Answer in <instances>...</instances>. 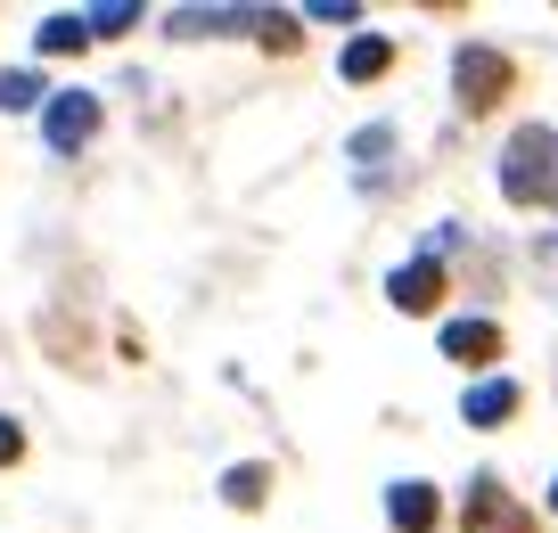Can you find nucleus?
I'll return each mask as SVG.
<instances>
[{
    "label": "nucleus",
    "instance_id": "2eb2a0df",
    "mask_svg": "<svg viewBox=\"0 0 558 533\" xmlns=\"http://www.w3.org/2000/svg\"><path fill=\"white\" fill-rule=\"evenodd\" d=\"M123 25H140V9H132V0H107V9H90V17H83V34L99 41V34H123Z\"/></svg>",
    "mask_w": 558,
    "mask_h": 533
},
{
    "label": "nucleus",
    "instance_id": "f03ea898",
    "mask_svg": "<svg viewBox=\"0 0 558 533\" xmlns=\"http://www.w3.org/2000/svg\"><path fill=\"white\" fill-rule=\"evenodd\" d=\"M518 83H525V66L501 50V41H460L452 50V107L460 116H493L501 99H518Z\"/></svg>",
    "mask_w": 558,
    "mask_h": 533
},
{
    "label": "nucleus",
    "instance_id": "f3484780",
    "mask_svg": "<svg viewBox=\"0 0 558 533\" xmlns=\"http://www.w3.org/2000/svg\"><path fill=\"white\" fill-rule=\"evenodd\" d=\"M17 460H25V427L0 411V468H17Z\"/></svg>",
    "mask_w": 558,
    "mask_h": 533
},
{
    "label": "nucleus",
    "instance_id": "0eeeda50",
    "mask_svg": "<svg viewBox=\"0 0 558 533\" xmlns=\"http://www.w3.org/2000/svg\"><path fill=\"white\" fill-rule=\"evenodd\" d=\"M386 525L395 533H444V484H427V476L386 484Z\"/></svg>",
    "mask_w": 558,
    "mask_h": 533
},
{
    "label": "nucleus",
    "instance_id": "423d86ee",
    "mask_svg": "<svg viewBox=\"0 0 558 533\" xmlns=\"http://www.w3.org/2000/svg\"><path fill=\"white\" fill-rule=\"evenodd\" d=\"M444 295H452V271H444L436 255H411L386 271V304L402 312V320H427V312H444Z\"/></svg>",
    "mask_w": 558,
    "mask_h": 533
},
{
    "label": "nucleus",
    "instance_id": "f257e3e1",
    "mask_svg": "<svg viewBox=\"0 0 558 533\" xmlns=\"http://www.w3.org/2000/svg\"><path fill=\"white\" fill-rule=\"evenodd\" d=\"M501 206L534 214V206H558V132L550 123H518L501 148Z\"/></svg>",
    "mask_w": 558,
    "mask_h": 533
},
{
    "label": "nucleus",
    "instance_id": "20e7f679",
    "mask_svg": "<svg viewBox=\"0 0 558 533\" xmlns=\"http://www.w3.org/2000/svg\"><path fill=\"white\" fill-rule=\"evenodd\" d=\"M460 533H542V525H534V509L485 468V476L460 484Z\"/></svg>",
    "mask_w": 558,
    "mask_h": 533
},
{
    "label": "nucleus",
    "instance_id": "ddd939ff",
    "mask_svg": "<svg viewBox=\"0 0 558 533\" xmlns=\"http://www.w3.org/2000/svg\"><path fill=\"white\" fill-rule=\"evenodd\" d=\"M83 17H74V9H58V17H41V34H34V50L41 58H74V50H83Z\"/></svg>",
    "mask_w": 558,
    "mask_h": 533
},
{
    "label": "nucleus",
    "instance_id": "f8f14e48",
    "mask_svg": "<svg viewBox=\"0 0 558 533\" xmlns=\"http://www.w3.org/2000/svg\"><path fill=\"white\" fill-rule=\"evenodd\" d=\"M263 493H271V468H263V460L222 468V500H230V509H263Z\"/></svg>",
    "mask_w": 558,
    "mask_h": 533
},
{
    "label": "nucleus",
    "instance_id": "dca6fc26",
    "mask_svg": "<svg viewBox=\"0 0 558 533\" xmlns=\"http://www.w3.org/2000/svg\"><path fill=\"white\" fill-rule=\"evenodd\" d=\"M304 25H362V0H313Z\"/></svg>",
    "mask_w": 558,
    "mask_h": 533
},
{
    "label": "nucleus",
    "instance_id": "7ed1b4c3",
    "mask_svg": "<svg viewBox=\"0 0 558 533\" xmlns=\"http://www.w3.org/2000/svg\"><path fill=\"white\" fill-rule=\"evenodd\" d=\"M436 353H444V362H460L469 378H493V370L509 362V328L493 320V312H460V320L436 328Z\"/></svg>",
    "mask_w": 558,
    "mask_h": 533
},
{
    "label": "nucleus",
    "instance_id": "a211bd4d",
    "mask_svg": "<svg viewBox=\"0 0 558 533\" xmlns=\"http://www.w3.org/2000/svg\"><path fill=\"white\" fill-rule=\"evenodd\" d=\"M550 517H558V476H550Z\"/></svg>",
    "mask_w": 558,
    "mask_h": 533
},
{
    "label": "nucleus",
    "instance_id": "1a4fd4ad",
    "mask_svg": "<svg viewBox=\"0 0 558 533\" xmlns=\"http://www.w3.org/2000/svg\"><path fill=\"white\" fill-rule=\"evenodd\" d=\"M263 9H173L165 17V34L173 41H214V34H255Z\"/></svg>",
    "mask_w": 558,
    "mask_h": 533
},
{
    "label": "nucleus",
    "instance_id": "6e6552de",
    "mask_svg": "<svg viewBox=\"0 0 558 533\" xmlns=\"http://www.w3.org/2000/svg\"><path fill=\"white\" fill-rule=\"evenodd\" d=\"M518 402H525V386L509 378V370H493V378H469V395H460V419H469V427H509V419H518Z\"/></svg>",
    "mask_w": 558,
    "mask_h": 533
},
{
    "label": "nucleus",
    "instance_id": "9d476101",
    "mask_svg": "<svg viewBox=\"0 0 558 533\" xmlns=\"http://www.w3.org/2000/svg\"><path fill=\"white\" fill-rule=\"evenodd\" d=\"M337 74H345V83H378V74H395V34H353L345 58H337Z\"/></svg>",
    "mask_w": 558,
    "mask_h": 533
},
{
    "label": "nucleus",
    "instance_id": "4468645a",
    "mask_svg": "<svg viewBox=\"0 0 558 533\" xmlns=\"http://www.w3.org/2000/svg\"><path fill=\"white\" fill-rule=\"evenodd\" d=\"M50 90H41V74H25V66H0V107L9 116H25V107H41Z\"/></svg>",
    "mask_w": 558,
    "mask_h": 533
},
{
    "label": "nucleus",
    "instance_id": "39448f33",
    "mask_svg": "<svg viewBox=\"0 0 558 533\" xmlns=\"http://www.w3.org/2000/svg\"><path fill=\"white\" fill-rule=\"evenodd\" d=\"M99 123H107L99 90H50V99H41V140H50V156H83L90 140H99Z\"/></svg>",
    "mask_w": 558,
    "mask_h": 533
},
{
    "label": "nucleus",
    "instance_id": "9b49d317",
    "mask_svg": "<svg viewBox=\"0 0 558 533\" xmlns=\"http://www.w3.org/2000/svg\"><path fill=\"white\" fill-rule=\"evenodd\" d=\"M402 148V132L395 123H362V132L345 140V156H353V172H362V190H378V165Z\"/></svg>",
    "mask_w": 558,
    "mask_h": 533
}]
</instances>
